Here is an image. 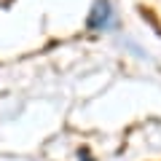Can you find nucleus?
Wrapping results in <instances>:
<instances>
[{
  "label": "nucleus",
  "instance_id": "f257e3e1",
  "mask_svg": "<svg viewBox=\"0 0 161 161\" xmlns=\"http://www.w3.org/2000/svg\"><path fill=\"white\" fill-rule=\"evenodd\" d=\"M110 16H113V8H110L108 0H94L92 11H89V27L92 30H102L105 24L110 22Z\"/></svg>",
  "mask_w": 161,
  "mask_h": 161
}]
</instances>
